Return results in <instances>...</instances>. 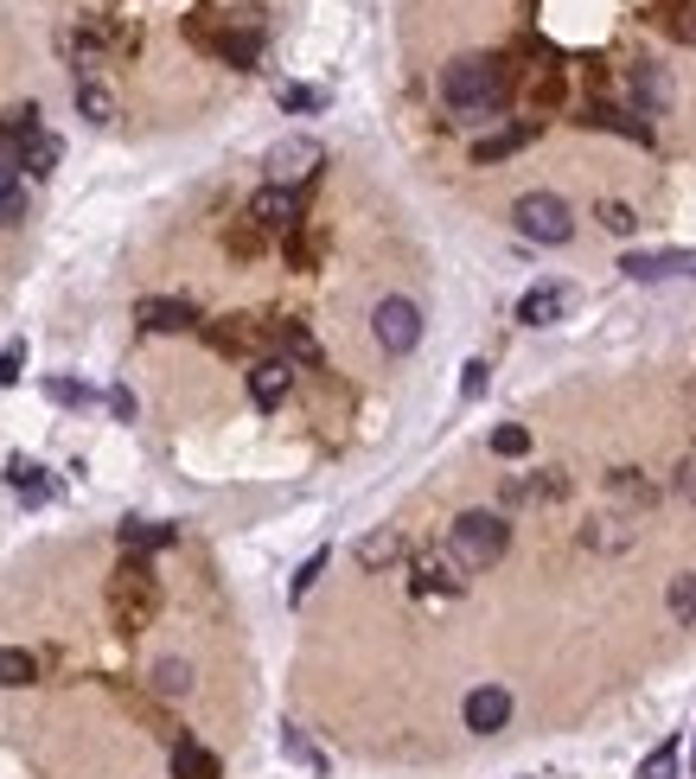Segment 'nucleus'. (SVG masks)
Returning <instances> with one entry per match:
<instances>
[{
    "mask_svg": "<svg viewBox=\"0 0 696 779\" xmlns=\"http://www.w3.org/2000/svg\"><path fill=\"white\" fill-rule=\"evenodd\" d=\"M512 58H499V51H467V58H454L447 71H441V96H447V110L467 115V122H492V115H505L512 103Z\"/></svg>",
    "mask_w": 696,
    "mask_h": 779,
    "instance_id": "f257e3e1",
    "label": "nucleus"
},
{
    "mask_svg": "<svg viewBox=\"0 0 696 779\" xmlns=\"http://www.w3.org/2000/svg\"><path fill=\"white\" fill-rule=\"evenodd\" d=\"M160 614V575L147 557H122L110 575V620L115 632H147Z\"/></svg>",
    "mask_w": 696,
    "mask_h": 779,
    "instance_id": "f03ea898",
    "label": "nucleus"
},
{
    "mask_svg": "<svg viewBox=\"0 0 696 779\" xmlns=\"http://www.w3.org/2000/svg\"><path fill=\"white\" fill-rule=\"evenodd\" d=\"M505 550H512V524H505V512H460L454 530H447V557L460 562L467 575L505 562Z\"/></svg>",
    "mask_w": 696,
    "mask_h": 779,
    "instance_id": "7ed1b4c3",
    "label": "nucleus"
},
{
    "mask_svg": "<svg viewBox=\"0 0 696 779\" xmlns=\"http://www.w3.org/2000/svg\"><path fill=\"white\" fill-rule=\"evenodd\" d=\"M517 230L530 237V243H544V250H562L569 237H575V218H569V205L556 198V192H524L512 205Z\"/></svg>",
    "mask_w": 696,
    "mask_h": 779,
    "instance_id": "20e7f679",
    "label": "nucleus"
},
{
    "mask_svg": "<svg viewBox=\"0 0 696 779\" xmlns=\"http://www.w3.org/2000/svg\"><path fill=\"white\" fill-rule=\"evenodd\" d=\"M205 345L218 358H269V320L256 313H224V320H198Z\"/></svg>",
    "mask_w": 696,
    "mask_h": 779,
    "instance_id": "39448f33",
    "label": "nucleus"
},
{
    "mask_svg": "<svg viewBox=\"0 0 696 779\" xmlns=\"http://www.w3.org/2000/svg\"><path fill=\"white\" fill-rule=\"evenodd\" d=\"M370 333H377V345L390 352V358H409L415 345H422V307L403 295L377 300V313H370Z\"/></svg>",
    "mask_w": 696,
    "mask_h": 779,
    "instance_id": "423d86ee",
    "label": "nucleus"
},
{
    "mask_svg": "<svg viewBox=\"0 0 696 779\" xmlns=\"http://www.w3.org/2000/svg\"><path fill=\"white\" fill-rule=\"evenodd\" d=\"M409 588L415 594H441V600H454V594H467V569L447 557V543L441 550H422V557L409 562Z\"/></svg>",
    "mask_w": 696,
    "mask_h": 779,
    "instance_id": "0eeeda50",
    "label": "nucleus"
},
{
    "mask_svg": "<svg viewBox=\"0 0 696 779\" xmlns=\"http://www.w3.org/2000/svg\"><path fill=\"white\" fill-rule=\"evenodd\" d=\"M313 173H320V141L288 135V141L269 148V186H307Z\"/></svg>",
    "mask_w": 696,
    "mask_h": 779,
    "instance_id": "6e6552de",
    "label": "nucleus"
},
{
    "mask_svg": "<svg viewBox=\"0 0 696 779\" xmlns=\"http://www.w3.org/2000/svg\"><path fill=\"white\" fill-rule=\"evenodd\" d=\"M626 110L646 115V122L671 110V71H664V65H652V58H639V65L626 71Z\"/></svg>",
    "mask_w": 696,
    "mask_h": 779,
    "instance_id": "1a4fd4ad",
    "label": "nucleus"
},
{
    "mask_svg": "<svg viewBox=\"0 0 696 779\" xmlns=\"http://www.w3.org/2000/svg\"><path fill=\"white\" fill-rule=\"evenodd\" d=\"M582 128H601V135H626V141H639V148H652V122L646 115L620 110V103H607V96H594V103H582V115H575Z\"/></svg>",
    "mask_w": 696,
    "mask_h": 779,
    "instance_id": "9d476101",
    "label": "nucleus"
},
{
    "mask_svg": "<svg viewBox=\"0 0 696 779\" xmlns=\"http://www.w3.org/2000/svg\"><path fill=\"white\" fill-rule=\"evenodd\" d=\"M460 715H467L473 735H499V729L512 722V690H505V684H479V690H467Z\"/></svg>",
    "mask_w": 696,
    "mask_h": 779,
    "instance_id": "9b49d317",
    "label": "nucleus"
},
{
    "mask_svg": "<svg viewBox=\"0 0 696 779\" xmlns=\"http://www.w3.org/2000/svg\"><path fill=\"white\" fill-rule=\"evenodd\" d=\"M135 320H141V333H192L205 313L192 307V300H173V295H147L135 307Z\"/></svg>",
    "mask_w": 696,
    "mask_h": 779,
    "instance_id": "f8f14e48",
    "label": "nucleus"
},
{
    "mask_svg": "<svg viewBox=\"0 0 696 779\" xmlns=\"http://www.w3.org/2000/svg\"><path fill=\"white\" fill-rule=\"evenodd\" d=\"M243 218L256 224V230H294L300 224V186H262Z\"/></svg>",
    "mask_w": 696,
    "mask_h": 779,
    "instance_id": "ddd939ff",
    "label": "nucleus"
},
{
    "mask_svg": "<svg viewBox=\"0 0 696 779\" xmlns=\"http://www.w3.org/2000/svg\"><path fill=\"white\" fill-rule=\"evenodd\" d=\"M288 390H294V365H288V358L269 352V358L250 365V403H256V409H282V403H288Z\"/></svg>",
    "mask_w": 696,
    "mask_h": 779,
    "instance_id": "4468645a",
    "label": "nucleus"
},
{
    "mask_svg": "<svg viewBox=\"0 0 696 779\" xmlns=\"http://www.w3.org/2000/svg\"><path fill=\"white\" fill-rule=\"evenodd\" d=\"M269 352L288 365H320V339L307 333L300 320H269Z\"/></svg>",
    "mask_w": 696,
    "mask_h": 779,
    "instance_id": "2eb2a0df",
    "label": "nucleus"
},
{
    "mask_svg": "<svg viewBox=\"0 0 696 779\" xmlns=\"http://www.w3.org/2000/svg\"><path fill=\"white\" fill-rule=\"evenodd\" d=\"M537 141V122H512V128H499V135H479L473 141V167H499V160H512Z\"/></svg>",
    "mask_w": 696,
    "mask_h": 779,
    "instance_id": "dca6fc26",
    "label": "nucleus"
},
{
    "mask_svg": "<svg viewBox=\"0 0 696 779\" xmlns=\"http://www.w3.org/2000/svg\"><path fill=\"white\" fill-rule=\"evenodd\" d=\"M562 313H569V288H562V282H537L530 295L517 300V320H524V327H556Z\"/></svg>",
    "mask_w": 696,
    "mask_h": 779,
    "instance_id": "f3484780",
    "label": "nucleus"
},
{
    "mask_svg": "<svg viewBox=\"0 0 696 779\" xmlns=\"http://www.w3.org/2000/svg\"><path fill=\"white\" fill-rule=\"evenodd\" d=\"M167 767H173V779H224L218 754H212V747H198L192 735H180V742H173V754H167Z\"/></svg>",
    "mask_w": 696,
    "mask_h": 779,
    "instance_id": "a211bd4d",
    "label": "nucleus"
},
{
    "mask_svg": "<svg viewBox=\"0 0 696 779\" xmlns=\"http://www.w3.org/2000/svg\"><path fill=\"white\" fill-rule=\"evenodd\" d=\"M167 543H180L173 524H153V518H128V524H122V557H153V550H167Z\"/></svg>",
    "mask_w": 696,
    "mask_h": 779,
    "instance_id": "6ab92c4d",
    "label": "nucleus"
},
{
    "mask_svg": "<svg viewBox=\"0 0 696 779\" xmlns=\"http://www.w3.org/2000/svg\"><path fill=\"white\" fill-rule=\"evenodd\" d=\"M569 499V473H537V480H505V505H556Z\"/></svg>",
    "mask_w": 696,
    "mask_h": 779,
    "instance_id": "aec40b11",
    "label": "nucleus"
},
{
    "mask_svg": "<svg viewBox=\"0 0 696 779\" xmlns=\"http://www.w3.org/2000/svg\"><path fill=\"white\" fill-rule=\"evenodd\" d=\"M7 485L20 492V505H45V499L58 492V485L45 480V467H38V460H26V454H13V460H7Z\"/></svg>",
    "mask_w": 696,
    "mask_h": 779,
    "instance_id": "412c9836",
    "label": "nucleus"
},
{
    "mask_svg": "<svg viewBox=\"0 0 696 779\" xmlns=\"http://www.w3.org/2000/svg\"><path fill=\"white\" fill-rule=\"evenodd\" d=\"M13 160H20V173H33V180H45V173H58V160H65V148H58V135H26L20 148H13Z\"/></svg>",
    "mask_w": 696,
    "mask_h": 779,
    "instance_id": "4be33fe9",
    "label": "nucleus"
},
{
    "mask_svg": "<svg viewBox=\"0 0 696 779\" xmlns=\"http://www.w3.org/2000/svg\"><path fill=\"white\" fill-rule=\"evenodd\" d=\"M620 268L632 282H664V275H677V268H696V256H684V250H652V256H626Z\"/></svg>",
    "mask_w": 696,
    "mask_h": 779,
    "instance_id": "5701e85b",
    "label": "nucleus"
},
{
    "mask_svg": "<svg viewBox=\"0 0 696 779\" xmlns=\"http://www.w3.org/2000/svg\"><path fill=\"white\" fill-rule=\"evenodd\" d=\"M77 115L90 122H115V90L103 77H77Z\"/></svg>",
    "mask_w": 696,
    "mask_h": 779,
    "instance_id": "b1692460",
    "label": "nucleus"
},
{
    "mask_svg": "<svg viewBox=\"0 0 696 779\" xmlns=\"http://www.w3.org/2000/svg\"><path fill=\"white\" fill-rule=\"evenodd\" d=\"M224 250H230L237 262H256L262 250H269V230H256L250 218H237L230 230H224Z\"/></svg>",
    "mask_w": 696,
    "mask_h": 779,
    "instance_id": "393cba45",
    "label": "nucleus"
},
{
    "mask_svg": "<svg viewBox=\"0 0 696 779\" xmlns=\"http://www.w3.org/2000/svg\"><path fill=\"white\" fill-rule=\"evenodd\" d=\"M556 103H562V65H537V77H530V110L550 115Z\"/></svg>",
    "mask_w": 696,
    "mask_h": 779,
    "instance_id": "a878e982",
    "label": "nucleus"
},
{
    "mask_svg": "<svg viewBox=\"0 0 696 779\" xmlns=\"http://www.w3.org/2000/svg\"><path fill=\"white\" fill-rule=\"evenodd\" d=\"M275 103H282L288 115H320V110H327V90H320V83H282Z\"/></svg>",
    "mask_w": 696,
    "mask_h": 779,
    "instance_id": "bb28decb",
    "label": "nucleus"
},
{
    "mask_svg": "<svg viewBox=\"0 0 696 779\" xmlns=\"http://www.w3.org/2000/svg\"><path fill=\"white\" fill-rule=\"evenodd\" d=\"M397 557H403V537H397V530H377V537L358 543V562H365V569H390Z\"/></svg>",
    "mask_w": 696,
    "mask_h": 779,
    "instance_id": "cd10ccee",
    "label": "nucleus"
},
{
    "mask_svg": "<svg viewBox=\"0 0 696 779\" xmlns=\"http://www.w3.org/2000/svg\"><path fill=\"white\" fill-rule=\"evenodd\" d=\"M664 600H671V620H677V627H696V575L691 569L671 575V594H664Z\"/></svg>",
    "mask_w": 696,
    "mask_h": 779,
    "instance_id": "c85d7f7f",
    "label": "nucleus"
},
{
    "mask_svg": "<svg viewBox=\"0 0 696 779\" xmlns=\"http://www.w3.org/2000/svg\"><path fill=\"white\" fill-rule=\"evenodd\" d=\"M38 677V658L33 652H20V645H0V684H13V690H20V684H33Z\"/></svg>",
    "mask_w": 696,
    "mask_h": 779,
    "instance_id": "c756f323",
    "label": "nucleus"
},
{
    "mask_svg": "<svg viewBox=\"0 0 696 779\" xmlns=\"http://www.w3.org/2000/svg\"><path fill=\"white\" fill-rule=\"evenodd\" d=\"M282 256H288V268H313V256H320V243H313V230H307V224H294V230H282Z\"/></svg>",
    "mask_w": 696,
    "mask_h": 779,
    "instance_id": "7c9ffc66",
    "label": "nucleus"
},
{
    "mask_svg": "<svg viewBox=\"0 0 696 779\" xmlns=\"http://www.w3.org/2000/svg\"><path fill=\"white\" fill-rule=\"evenodd\" d=\"M26 135H38V103H20V110L0 115V141H7V148H20Z\"/></svg>",
    "mask_w": 696,
    "mask_h": 779,
    "instance_id": "2f4dec72",
    "label": "nucleus"
},
{
    "mask_svg": "<svg viewBox=\"0 0 696 779\" xmlns=\"http://www.w3.org/2000/svg\"><path fill=\"white\" fill-rule=\"evenodd\" d=\"M153 690H160V697H185V690H192V665H185V658H160V665H153Z\"/></svg>",
    "mask_w": 696,
    "mask_h": 779,
    "instance_id": "473e14b6",
    "label": "nucleus"
},
{
    "mask_svg": "<svg viewBox=\"0 0 696 779\" xmlns=\"http://www.w3.org/2000/svg\"><path fill=\"white\" fill-rule=\"evenodd\" d=\"M282 754H288V760H300V767H313V774H327V754H320V747L307 742V735H300V729H282Z\"/></svg>",
    "mask_w": 696,
    "mask_h": 779,
    "instance_id": "72a5a7b5",
    "label": "nucleus"
},
{
    "mask_svg": "<svg viewBox=\"0 0 696 779\" xmlns=\"http://www.w3.org/2000/svg\"><path fill=\"white\" fill-rule=\"evenodd\" d=\"M492 454H499V460H524V454H530V428H524V422L492 428Z\"/></svg>",
    "mask_w": 696,
    "mask_h": 779,
    "instance_id": "f704fd0d",
    "label": "nucleus"
},
{
    "mask_svg": "<svg viewBox=\"0 0 696 779\" xmlns=\"http://www.w3.org/2000/svg\"><path fill=\"white\" fill-rule=\"evenodd\" d=\"M614 499H626V505H652V499H659V485L652 480H639V473H632V467H620V473H614Z\"/></svg>",
    "mask_w": 696,
    "mask_h": 779,
    "instance_id": "c9c22d12",
    "label": "nucleus"
},
{
    "mask_svg": "<svg viewBox=\"0 0 696 779\" xmlns=\"http://www.w3.org/2000/svg\"><path fill=\"white\" fill-rule=\"evenodd\" d=\"M677 774V735H664L652 754H646V767H639V779H671Z\"/></svg>",
    "mask_w": 696,
    "mask_h": 779,
    "instance_id": "e433bc0d",
    "label": "nucleus"
},
{
    "mask_svg": "<svg viewBox=\"0 0 696 779\" xmlns=\"http://www.w3.org/2000/svg\"><path fill=\"white\" fill-rule=\"evenodd\" d=\"M26 377V339H7L0 345V390H13Z\"/></svg>",
    "mask_w": 696,
    "mask_h": 779,
    "instance_id": "4c0bfd02",
    "label": "nucleus"
},
{
    "mask_svg": "<svg viewBox=\"0 0 696 779\" xmlns=\"http://www.w3.org/2000/svg\"><path fill=\"white\" fill-rule=\"evenodd\" d=\"M594 218H601V230H614V237H632V230H639V211H632V205H620V198H607Z\"/></svg>",
    "mask_w": 696,
    "mask_h": 779,
    "instance_id": "58836bf2",
    "label": "nucleus"
},
{
    "mask_svg": "<svg viewBox=\"0 0 696 779\" xmlns=\"http://www.w3.org/2000/svg\"><path fill=\"white\" fill-rule=\"evenodd\" d=\"M45 397H52V403H65V409H83L96 390H90V383H77V377H52V383H45Z\"/></svg>",
    "mask_w": 696,
    "mask_h": 779,
    "instance_id": "ea45409f",
    "label": "nucleus"
},
{
    "mask_svg": "<svg viewBox=\"0 0 696 779\" xmlns=\"http://www.w3.org/2000/svg\"><path fill=\"white\" fill-rule=\"evenodd\" d=\"M582 543H594V550H620V543H626L620 518H594V524L582 530Z\"/></svg>",
    "mask_w": 696,
    "mask_h": 779,
    "instance_id": "a19ab883",
    "label": "nucleus"
},
{
    "mask_svg": "<svg viewBox=\"0 0 696 779\" xmlns=\"http://www.w3.org/2000/svg\"><path fill=\"white\" fill-rule=\"evenodd\" d=\"M486 377H492V365H486V358H467V365H460V397H467V403H473V397H486Z\"/></svg>",
    "mask_w": 696,
    "mask_h": 779,
    "instance_id": "79ce46f5",
    "label": "nucleus"
},
{
    "mask_svg": "<svg viewBox=\"0 0 696 779\" xmlns=\"http://www.w3.org/2000/svg\"><path fill=\"white\" fill-rule=\"evenodd\" d=\"M320 575H327V550H313V557H307V562H300V569H294V600H300V594H307V588H313V582H320Z\"/></svg>",
    "mask_w": 696,
    "mask_h": 779,
    "instance_id": "37998d69",
    "label": "nucleus"
},
{
    "mask_svg": "<svg viewBox=\"0 0 696 779\" xmlns=\"http://www.w3.org/2000/svg\"><path fill=\"white\" fill-rule=\"evenodd\" d=\"M20 180H26V173H20L13 148H0V198H13V192H20Z\"/></svg>",
    "mask_w": 696,
    "mask_h": 779,
    "instance_id": "c03bdc74",
    "label": "nucleus"
},
{
    "mask_svg": "<svg viewBox=\"0 0 696 779\" xmlns=\"http://www.w3.org/2000/svg\"><path fill=\"white\" fill-rule=\"evenodd\" d=\"M103 403H110V415H122V422H135V390H128V383H115V390L103 397Z\"/></svg>",
    "mask_w": 696,
    "mask_h": 779,
    "instance_id": "a18cd8bd",
    "label": "nucleus"
},
{
    "mask_svg": "<svg viewBox=\"0 0 696 779\" xmlns=\"http://www.w3.org/2000/svg\"><path fill=\"white\" fill-rule=\"evenodd\" d=\"M26 218V186L13 192V198H0V224H20Z\"/></svg>",
    "mask_w": 696,
    "mask_h": 779,
    "instance_id": "49530a36",
    "label": "nucleus"
},
{
    "mask_svg": "<svg viewBox=\"0 0 696 779\" xmlns=\"http://www.w3.org/2000/svg\"><path fill=\"white\" fill-rule=\"evenodd\" d=\"M677 492H684V499L696 505V454L684 460V467H677Z\"/></svg>",
    "mask_w": 696,
    "mask_h": 779,
    "instance_id": "de8ad7c7",
    "label": "nucleus"
},
{
    "mask_svg": "<svg viewBox=\"0 0 696 779\" xmlns=\"http://www.w3.org/2000/svg\"><path fill=\"white\" fill-rule=\"evenodd\" d=\"M646 7H652V13H659V26H664V20H671V13H684V7H696V0H646Z\"/></svg>",
    "mask_w": 696,
    "mask_h": 779,
    "instance_id": "09e8293b",
    "label": "nucleus"
},
{
    "mask_svg": "<svg viewBox=\"0 0 696 779\" xmlns=\"http://www.w3.org/2000/svg\"><path fill=\"white\" fill-rule=\"evenodd\" d=\"M691 774H696V742H691Z\"/></svg>",
    "mask_w": 696,
    "mask_h": 779,
    "instance_id": "8fccbe9b",
    "label": "nucleus"
}]
</instances>
